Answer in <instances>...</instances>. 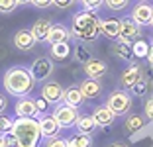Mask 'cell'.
Instances as JSON below:
<instances>
[{
	"label": "cell",
	"mask_w": 153,
	"mask_h": 147,
	"mask_svg": "<svg viewBox=\"0 0 153 147\" xmlns=\"http://www.w3.org/2000/svg\"><path fill=\"white\" fill-rule=\"evenodd\" d=\"M0 147H8V145H6V141H4V135H0Z\"/></svg>",
	"instance_id": "b9f144b4"
},
{
	"label": "cell",
	"mask_w": 153,
	"mask_h": 147,
	"mask_svg": "<svg viewBox=\"0 0 153 147\" xmlns=\"http://www.w3.org/2000/svg\"><path fill=\"white\" fill-rule=\"evenodd\" d=\"M106 104L110 106V110L116 114V116H124L131 110V96L126 90H114L108 94L106 98Z\"/></svg>",
	"instance_id": "5b68a950"
},
{
	"label": "cell",
	"mask_w": 153,
	"mask_h": 147,
	"mask_svg": "<svg viewBox=\"0 0 153 147\" xmlns=\"http://www.w3.org/2000/svg\"><path fill=\"white\" fill-rule=\"evenodd\" d=\"M63 86L59 85V82H55V80H51V82H45L43 86H41V98H45L49 104H59L61 100H63Z\"/></svg>",
	"instance_id": "8fae6325"
},
{
	"label": "cell",
	"mask_w": 153,
	"mask_h": 147,
	"mask_svg": "<svg viewBox=\"0 0 153 147\" xmlns=\"http://www.w3.org/2000/svg\"><path fill=\"white\" fill-rule=\"evenodd\" d=\"M149 47H151V45H147L143 39H135L134 43H131L134 55H135V57H140V59H143V57H147V55H149Z\"/></svg>",
	"instance_id": "484cf974"
},
{
	"label": "cell",
	"mask_w": 153,
	"mask_h": 147,
	"mask_svg": "<svg viewBox=\"0 0 153 147\" xmlns=\"http://www.w3.org/2000/svg\"><path fill=\"white\" fill-rule=\"evenodd\" d=\"M141 26L135 22L131 16H126V18L120 20V37L118 39L124 41V43H134L135 37H140Z\"/></svg>",
	"instance_id": "8992f818"
},
{
	"label": "cell",
	"mask_w": 153,
	"mask_h": 147,
	"mask_svg": "<svg viewBox=\"0 0 153 147\" xmlns=\"http://www.w3.org/2000/svg\"><path fill=\"white\" fill-rule=\"evenodd\" d=\"M20 6H26V4H32V0H18Z\"/></svg>",
	"instance_id": "60d3db41"
},
{
	"label": "cell",
	"mask_w": 153,
	"mask_h": 147,
	"mask_svg": "<svg viewBox=\"0 0 153 147\" xmlns=\"http://www.w3.org/2000/svg\"><path fill=\"white\" fill-rule=\"evenodd\" d=\"M147 59H149V63L153 65V43H151V47H149V55H147Z\"/></svg>",
	"instance_id": "ab89813d"
},
{
	"label": "cell",
	"mask_w": 153,
	"mask_h": 147,
	"mask_svg": "<svg viewBox=\"0 0 153 147\" xmlns=\"http://www.w3.org/2000/svg\"><path fill=\"white\" fill-rule=\"evenodd\" d=\"M12 131L18 137V147H39L43 139L37 118H16Z\"/></svg>",
	"instance_id": "3957f363"
},
{
	"label": "cell",
	"mask_w": 153,
	"mask_h": 147,
	"mask_svg": "<svg viewBox=\"0 0 153 147\" xmlns=\"http://www.w3.org/2000/svg\"><path fill=\"white\" fill-rule=\"evenodd\" d=\"M45 147H69V137H61V135H55V137L47 139Z\"/></svg>",
	"instance_id": "4dcf8cb0"
},
{
	"label": "cell",
	"mask_w": 153,
	"mask_h": 147,
	"mask_svg": "<svg viewBox=\"0 0 153 147\" xmlns=\"http://www.w3.org/2000/svg\"><path fill=\"white\" fill-rule=\"evenodd\" d=\"M143 125H145V118L141 116V114H131V116L126 118V124H124V128H126V131L134 134V131H140Z\"/></svg>",
	"instance_id": "cb8c5ba5"
},
{
	"label": "cell",
	"mask_w": 153,
	"mask_h": 147,
	"mask_svg": "<svg viewBox=\"0 0 153 147\" xmlns=\"http://www.w3.org/2000/svg\"><path fill=\"white\" fill-rule=\"evenodd\" d=\"M14 47L20 49V51H32L33 47H36L37 39L36 36H33L32 30H18L16 33H14Z\"/></svg>",
	"instance_id": "30bf717a"
},
{
	"label": "cell",
	"mask_w": 153,
	"mask_h": 147,
	"mask_svg": "<svg viewBox=\"0 0 153 147\" xmlns=\"http://www.w3.org/2000/svg\"><path fill=\"white\" fill-rule=\"evenodd\" d=\"M102 36L112 39V41H116L118 37H120V20H116V18L102 20Z\"/></svg>",
	"instance_id": "ffe728a7"
},
{
	"label": "cell",
	"mask_w": 153,
	"mask_h": 147,
	"mask_svg": "<svg viewBox=\"0 0 153 147\" xmlns=\"http://www.w3.org/2000/svg\"><path fill=\"white\" fill-rule=\"evenodd\" d=\"M73 2H75V0H53V6H57V8L65 10V8H69Z\"/></svg>",
	"instance_id": "d590c367"
},
{
	"label": "cell",
	"mask_w": 153,
	"mask_h": 147,
	"mask_svg": "<svg viewBox=\"0 0 153 147\" xmlns=\"http://www.w3.org/2000/svg\"><path fill=\"white\" fill-rule=\"evenodd\" d=\"M92 116H94L96 124H98L100 128H108V125H112L114 122H116V114L110 110L108 104L96 106V108H94V112H92Z\"/></svg>",
	"instance_id": "9a60e30c"
},
{
	"label": "cell",
	"mask_w": 153,
	"mask_h": 147,
	"mask_svg": "<svg viewBox=\"0 0 153 147\" xmlns=\"http://www.w3.org/2000/svg\"><path fill=\"white\" fill-rule=\"evenodd\" d=\"M53 24L49 22L47 18H39L36 24L32 26V31H33V36H36L37 41H47V36H49V30Z\"/></svg>",
	"instance_id": "7402d4cb"
},
{
	"label": "cell",
	"mask_w": 153,
	"mask_h": 147,
	"mask_svg": "<svg viewBox=\"0 0 153 147\" xmlns=\"http://www.w3.org/2000/svg\"><path fill=\"white\" fill-rule=\"evenodd\" d=\"M49 55L53 57V61H67V59L71 57V45H69V41H63V43H51Z\"/></svg>",
	"instance_id": "44dd1931"
},
{
	"label": "cell",
	"mask_w": 153,
	"mask_h": 147,
	"mask_svg": "<svg viewBox=\"0 0 153 147\" xmlns=\"http://www.w3.org/2000/svg\"><path fill=\"white\" fill-rule=\"evenodd\" d=\"M141 79V67L137 65V63H131L128 69H124L120 75V85L124 86V88H131V86L137 82V80Z\"/></svg>",
	"instance_id": "5bb4252c"
},
{
	"label": "cell",
	"mask_w": 153,
	"mask_h": 147,
	"mask_svg": "<svg viewBox=\"0 0 153 147\" xmlns=\"http://www.w3.org/2000/svg\"><path fill=\"white\" fill-rule=\"evenodd\" d=\"M4 141L8 147H18V137L14 135V131H8V134H4Z\"/></svg>",
	"instance_id": "e575fe53"
},
{
	"label": "cell",
	"mask_w": 153,
	"mask_h": 147,
	"mask_svg": "<svg viewBox=\"0 0 153 147\" xmlns=\"http://www.w3.org/2000/svg\"><path fill=\"white\" fill-rule=\"evenodd\" d=\"M36 102H37V110H39V114H43V112L47 110V104H49V102H47L45 98H41V100H36Z\"/></svg>",
	"instance_id": "f35d334b"
},
{
	"label": "cell",
	"mask_w": 153,
	"mask_h": 147,
	"mask_svg": "<svg viewBox=\"0 0 153 147\" xmlns=\"http://www.w3.org/2000/svg\"><path fill=\"white\" fill-rule=\"evenodd\" d=\"M131 18L140 26H151L153 20V6L149 4L147 0H140L137 4L131 8Z\"/></svg>",
	"instance_id": "ba28073f"
},
{
	"label": "cell",
	"mask_w": 153,
	"mask_h": 147,
	"mask_svg": "<svg viewBox=\"0 0 153 147\" xmlns=\"http://www.w3.org/2000/svg\"><path fill=\"white\" fill-rule=\"evenodd\" d=\"M18 6V0H0V14H12Z\"/></svg>",
	"instance_id": "f1b7e54d"
},
{
	"label": "cell",
	"mask_w": 153,
	"mask_h": 147,
	"mask_svg": "<svg viewBox=\"0 0 153 147\" xmlns=\"http://www.w3.org/2000/svg\"><path fill=\"white\" fill-rule=\"evenodd\" d=\"M151 26H153V20H151Z\"/></svg>",
	"instance_id": "ee69618b"
},
{
	"label": "cell",
	"mask_w": 153,
	"mask_h": 147,
	"mask_svg": "<svg viewBox=\"0 0 153 147\" xmlns=\"http://www.w3.org/2000/svg\"><path fill=\"white\" fill-rule=\"evenodd\" d=\"M14 128V120L8 116H4V114H0V135L8 134V131H12Z\"/></svg>",
	"instance_id": "f546056e"
},
{
	"label": "cell",
	"mask_w": 153,
	"mask_h": 147,
	"mask_svg": "<svg viewBox=\"0 0 153 147\" xmlns=\"http://www.w3.org/2000/svg\"><path fill=\"white\" fill-rule=\"evenodd\" d=\"M104 6L110 8L112 12H120V10H126L130 6V0H104Z\"/></svg>",
	"instance_id": "83f0119b"
},
{
	"label": "cell",
	"mask_w": 153,
	"mask_h": 147,
	"mask_svg": "<svg viewBox=\"0 0 153 147\" xmlns=\"http://www.w3.org/2000/svg\"><path fill=\"white\" fill-rule=\"evenodd\" d=\"M143 116L147 118V120L153 122V96H149L147 100H145V106H143Z\"/></svg>",
	"instance_id": "836d02e7"
},
{
	"label": "cell",
	"mask_w": 153,
	"mask_h": 147,
	"mask_svg": "<svg viewBox=\"0 0 153 147\" xmlns=\"http://www.w3.org/2000/svg\"><path fill=\"white\" fill-rule=\"evenodd\" d=\"M16 116L18 118H36L39 116V110H37V102L30 96H24L16 102Z\"/></svg>",
	"instance_id": "7c38bea8"
},
{
	"label": "cell",
	"mask_w": 153,
	"mask_h": 147,
	"mask_svg": "<svg viewBox=\"0 0 153 147\" xmlns=\"http://www.w3.org/2000/svg\"><path fill=\"white\" fill-rule=\"evenodd\" d=\"M6 108H8V98H6L4 94L0 92V114H4Z\"/></svg>",
	"instance_id": "74e56055"
},
{
	"label": "cell",
	"mask_w": 153,
	"mask_h": 147,
	"mask_svg": "<svg viewBox=\"0 0 153 147\" xmlns=\"http://www.w3.org/2000/svg\"><path fill=\"white\" fill-rule=\"evenodd\" d=\"M130 90H131V94H134V96H143V94L147 92V82H145L143 79H140Z\"/></svg>",
	"instance_id": "1f68e13d"
},
{
	"label": "cell",
	"mask_w": 153,
	"mask_h": 147,
	"mask_svg": "<svg viewBox=\"0 0 153 147\" xmlns=\"http://www.w3.org/2000/svg\"><path fill=\"white\" fill-rule=\"evenodd\" d=\"M110 147H130V145H126V143H114V145H110Z\"/></svg>",
	"instance_id": "7bdbcfd3"
},
{
	"label": "cell",
	"mask_w": 153,
	"mask_h": 147,
	"mask_svg": "<svg viewBox=\"0 0 153 147\" xmlns=\"http://www.w3.org/2000/svg\"><path fill=\"white\" fill-rule=\"evenodd\" d=\"M85 10H98L100 6H104V0H81Z\"/></svg>",
	"instance_id": "d6a6232c"
},
{
	"label": "cell",
	"mask_w": 153,
	"mask_h": 147,
	"mask_svg": "<svg viewBox=\"0 0 153 147\" xmlns=\"http://www.w3.org/2000/svg\"><path fill=\"white\" fill-rule=\"evenodd\" d=\"M151 43H153V39H151Z\"/></svg>",
	"instance_id": "f6af8a7d"
},
{
	"label": "cell",
	"mask_w": 153,
	"mask_h": 147,
	"mask_svg": "<svg viewBox=\"0 0 153 147\" xmlns=\"http://www.w3.org/2000/svg\"><path fill=\"white\" fill-rule=\"evenodd\" d=\"M85 100L86 98H85V94H82L81 86H69V88H65V94H63L65 104H69V106H73V108H79Z\"/></svg>",
	"instance_id": "ac0fdd59"
},
{
	"label": "cell",
	"mask_w": 153,
	"mask_h": 147,
	"mask_svg": "<svg viewBox=\"0 0 153 147\" xmlns=\"http://www.w3.org/2000/svg\"><path fill=\"white\" fill-rule=\"evenodd\" d=\"M82 71H85V75L88 76V79H102V76H106V73H108V65H106V61L104 59H98V57H92L90 61H86L85 65H82Z\"/></svg>",
	"instance_id": "9c48e42d"
},
{
	"label": "cell",
	"mask_w": 153,
	"mask_h": 147,
	"mask_svg": "<svg viewBox=\"0 0 153 147\" xmlns=\"http://www.w3.org/2000/svg\"><path fill=\"white\" fill-rule=\"evenodd\" d=\"M69 147H92V134H75L69 137Z\"/></svg>",
	"instance_id": "d4e9b609"
},
{
	"label": "cell",
	"mask_w": 153,
	"mask_h": 147,
	"mask_svg": "<svg viewBox=\"0 0 153 147\" xmlns=\"http://www.w3.org/2000/svg\"><path fill=\"white\" fill-rule=\"evenodd\" d=\"M73 33L65 24H53L49 30V36H47V43H63V41H69Z\"/></svg>",
	"instance_id": "2e32d148"
},
{
	"label": "cell",
	"mask_w": 153,
	"mask_h": 147,
	"mask_svg": "<svg viewBox=\"0 0 153 147\" xmlns=\"http://www.w3.org/2000/svg\"><path fill=\"white\" fill-rule=\"evenodd\" d=\"M39 129H41V135H43V139L47 141V139L59 135V131H61V125L57 124V120L53 118V114H49V116H41V118H39Z\"/></svg>",
	"instance_id": "4fadbf2b"
},
{
	"label": "cell",
	"mask_w": 153,
	"mask_h": 147,
	"mask_svg": "<svg viewBox=\"0 0 153 147\" xmlns=\"http://www.w3.org/2000/svg\"><path fill=\"white\" fill-rule=\"evenodd\" d=\"M96 125L98 124H96L92 114H79V118H76V122H75L76 131H81V134H94Z\"/></svg>",
	"instance_id": "d6986e66"
},
{
	"label": "cell",
	"mask_w": 153,
	"mask_h": 147,
	"mask_svg": "<svg viewBox=\"0 0 153 147\" xmlns=\"http://www.w3.org/2000/svg\"><path fill=\"white\" fill-rule=\"evenodd\" d=\"M75 57H76V61L79 63H82V65H85L86 61H90V53H88V49H86V45L85 43H81V41H79V43H76V47H75Z\"/></svg>",
	"instance_id": "4316f807"
},
{
	"label": "cell",
	"mask_w": 153,
	"mask_h": 147,
	"mask_svg": "<svg viewBox=\"0 0 153 147\" xmlns=\"http://www.w3.org/2000/svg\"><path fill=\"white\" fill-rule=\"evenodd\" d=\"M51 114H53V118L57 120V124L61 125V129H69V128L75 125L76 118H79V108H73L65 102H59V104H55Z\"/></svg>",
	"instance_id": "277c9868"
},
{
	"label": "cell",
	"mask_w": 153,
	"mask_h": 147,
	"mask_svg": "<svg viewBox=\"0 0 153 147\" xmlns=\"http://www.w3.org/2000/svg\"><path fill=\"white\" fill-rule=\"evenodd\" d=\"M79 86H81V90H82L86 100H94V98H98L100 94H102V82H100L98 79H88V76H86L82 82H79Z\"/></svg>",
	"instance_id": "e0dca14e"
},
{
	"label": "cell",
	"mask_w": 153,
	"mask_h": 147,
	"mask_svg": "<svg viewBox=\"0 0 153 147\" xmlns=\"http://www.w3.org/2000/svg\"><path fill=\"white\" fill-rule=\"evenodd\" d=\"M32 73H33V79L39 80V82H43V80H47V76L53 73L55 65H53V57H47V55H41V57H37L36 61L32 63Z\"/></svg>",
	"instance_id": "52a82bcc"
},
{
	"label": "cell",
	"mask_w": 153,
	"mask_h": 147,
	"mask_svg": "<svg viewBox=\"0 0 153 147\" xmlns=\"http://www.w3.org/2000/svg\"><path fill=\"white\" fill-rule=\"evenodd\" d=\"M2 85H4V90L8 94H12L16 98H24V96L32 94L36 79H33V73L30 67H26V65H12L10 69H6Z\"/></svg>",
	"instance_id": "7a4b0ae2"
},
{
	"label": "cell",
	"mask_w": 153,
	"mask_h": 147,
	"mask_svg": "<svg viewBox=\"0 0 153 147\" xmlns=\"http://www.w3.org/2000/svg\"><path fill=\"white\" fill-rule=\"evenodd\" d=\"M71 33L76 41L81 43H90L96 41L102 33V20L98 18L96 10H81L73 16Z\"/></svg>",
	"instance_id": "6da1fadb"
},
{
	"label": "cell",
	"mask_w": 153,
	"mask_h": 147,
	"mask_svg": "<svg viewBox=\"0 0 153 147\" xmlns=\"http://www.w3.org/2000/svg\"><path fill=\"white\" fill-rule=\"evenodd\" d=\"M32 4L36 8H47V6L53 4V0H32Z\"/></svg>",
	"instance_id": "8d00e7d4"
},
{
	"label": "cell",
	"mask_w": 153,
	"mask_h": 147,
	"mask_svg": "<svg viewBox=\"0 0 153 147\" xmlns=\"http://www.w3.org/2000/svg\"><path fill=\"white\" fill-rule=\"evenodd\" d=\"M114 53H116L118 59H124V61H131L135 57L134 55V49H131V43H124V41L116 39L114 41Z\"/></svg>",
	"instance_id": "603a6c76"
}]
</instances>
